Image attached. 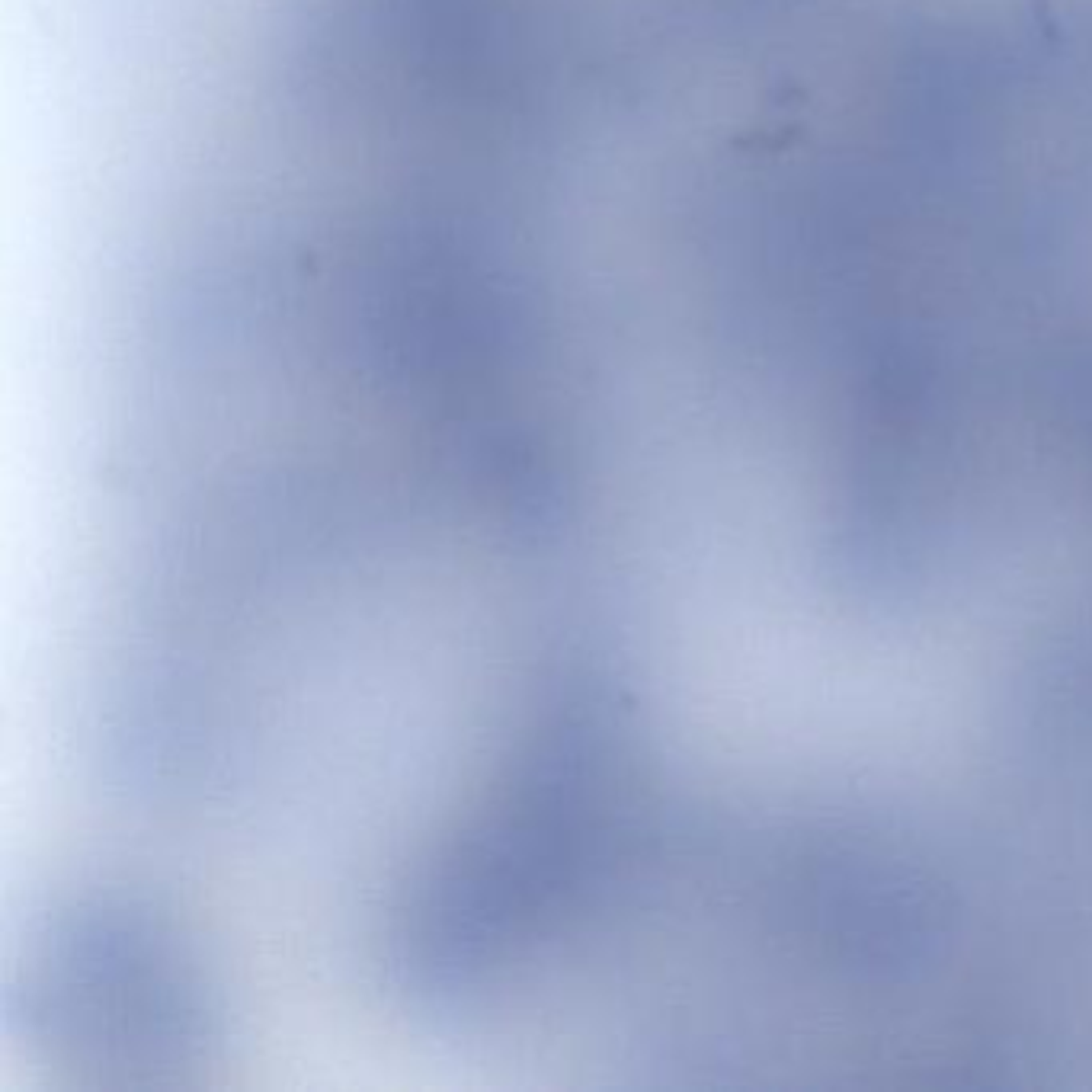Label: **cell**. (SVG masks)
<instances>
[{"label":"cell","mask_w":1092,"mask_h":1092,"mask_svg":"<svg viewBox=\"0 0 1092 1092\" xmlns=\"http://www.w3.org/2000/svg\"><path fill=\"white\" fill-rule=\"evenodd\" d=\"M151 875H154V871H151ZM148 878H144V881H148ZM144 881H138V884H144ZM138 884H135V888H138ZM135 888H129V890H135ZM129 890H122V894H129ZM122 894H119V897H122ZM109 900H116V897H109ZM109 900H103V903H109ZM103 903H93V907H103ZM93 907H84V910H93ZM71 913H80V910H71ZM58 916H68V913H58ZM42 920H52V916H42Z\"/></svg>","instance_id":"cell-1"}]
</instances>
